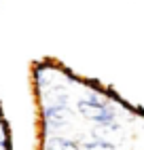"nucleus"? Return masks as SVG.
Returning a JSON list of instances; mask_svg holds the SVG:
<instances>
[{"mask_svg": "<svg viewBox=\"0 0 144 150\" xmlns=\"http://www.w3.org/2000/svg\"><path fill=\"white\" fill-rule=\"evenodd\" d=\"M78 110L87 121H93V123H102V125H110L115 127V110H112L106 102H102L98 97H89V99H81L78 102Z\"/></svg>", "mask_w": 144, "mask_h": 150, "instance_id": "nucleus-1", "label": "nucleus"}, {"mask_svg": "<svg viewBox=\"0 0 144 150\" xmlns=\"http://www.w3.org/2000/svg\"><path fill=\"white\" fill-rule=\"evenodd\" d=\"M0 144H4V133L0 131Z\"/></svg>", "mask_w": 144, "mask_h": 150, "instance_id": "nucleus-5", "label": "nucleus"}, {"mask_svg": "<svg viewBox=\"0 0 144 150\" xmlns=\"http://www.w3.org/2000/svg\"><path fill=\"white\" fill-rule=\"evenodd\" d=\"M47 150H78V146L64 137H51L47 139Z\"/></svg>", "mask_w": 144, "mask_h": 150, "instance_id": "nucleus-3", "label": "nucleus"}, {"mask_svg": "<svg viewBox=\"0 0 144 150\" xmlns=\"http://www.w3.org/2000/svg\"><path fill=\"white\" fill-rule=\"evenodd\" d=\"M70 118V112L66 106H47L45 108V125L49 129H57L61 125H66Z\"/></svg>", "mask_w": 144, "mask_h": 150, "instance_id": "nucleus-2", "label": "nucleus"}, {"mask_svg": "<svg viewBox=\"0 0 144 150\" xmlns=\"http://www.w3.org/2000/svg\"><path fill=\"white\" fill-rule=\"evenodd\" d=\"M85 150H115V146L112 144H106V142H89V144H85Z\"/></svg>", "mask_w": 144, "mask_h": 150, "instance_id": "nucleus-4", "label": "nucleus"}]
</instances>
